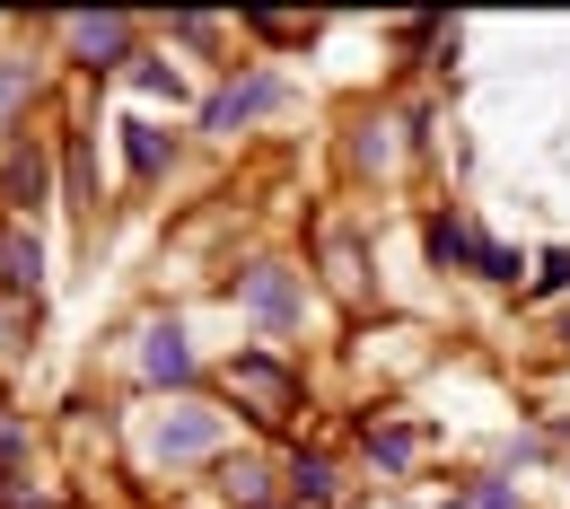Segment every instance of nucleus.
Returning a JSON list of instances; mask_svg holds the SVG:
<instances>
[{"mask_svg":"<svg viewBox=\"0 0 570 509\" xmlns=\"http://www.w3.org/2000/svg\"><path fill=\"white\" fill-rule=\"evenodd\" d=\"M228 395H246L255 422H289V413H298V378H289L282 361H237L228 369Z\"/></svg>","mask_w":570,"mask_h":509,"instance_id":"obj_1","label":"nucleus"},{"mask_svg":"<svg viewBox=\"0 0 570 509\" xmlns=\"http://www.w3.org/2000/svg\"><path fill=\"white\" fill-rule=\"evenodd\" d=\"M264 106H282V79L255 71V79H228V88L212 97V115H203V124H212V133H237V124H255Z\"/></svg>","mask_w":570,"mask_h":509,"instance_id":"obj_2","label":"nucleus"},{"mask_svg":"<svg viewBox=\"0 0 570 509\" xmlns=\"http://www.w3.org/2000/svg\"><path fill=\"white\" fill-rule=\"evenodd\" d=\"M71 45L88 53V71H115L132 53V18H71Z\"/></svg>","mask_w":570,"mask_h":509,"instance_id":"obj_3","label":"nucleus"},{"mask_svg":"<svg viewBox=\"0 0 570 509\" xmlns=\"http://www.w3.org/2000/svg\"><path fill=\"white\" fill-rule=\"evenodd\" d=\"M246 307H255L264 325H282L289 307H298V282H289L282 264H255V273H246Z\"/></svg>","mask_w":570,"mask_h":509,"instance_id":"obj_4","label":"nucleus"},{"mask_svg":"<svg viewBox=\"0 0 570 509\" xmlns=\"http://www.w3.org/2000/svg\"><path fill=\"white\" fill-rule=\"evenodd\" d=\"M212 483H219V492H228L237 509H264V492H273V474H264L255 457H219V466H212Z\"/></svg>","mask_w":570,"mask_h":509,"instance_id":"obj_5","label":"nucleus"},{"mask_svg":"<svg viewBox=\"0 0 570 509\" xmlns=\"http://www.w3.org/2000/svg\"><path fill=\"white\" fill-rule=\"evenodd\" d=\"M430 255H439V264H474V255H483V237H474L456 212H439V219H430Z\"/></svg>","mask_w":570,"mask_h":509,"instance_id":"obj_6","label":"nucleus"},{"mask_svg":"<svg viewBox=\"0 0 570 509\" xmlns=\"http://www.w3.org/2000/svg\"><path fill=\"white\" fill-rule=\"evenodd\" d=\"M149 378H194V352H185V334H149Z\"/></svg>","mask_w":570,"mask_h":509,"instance_id":"obj_7","label":"nucleus"},{"mask_svg":"<svg viewBox=\"0 0 570 509\" xmlns=\"http://www.w3.org/2000/svg\"><path fill=\"white\" fill-rule=\"evenodd\" d=\"M334 492H343L334 457H298V501H334Z\"/></svg>","mask_w":570,"mask_h":509,"instance_id":"obj_8","label":"nucleus"},{"mask_svg":"<svg viewBox=\"0 0 570 509\" xmlns=\"http://www.w3.org/2000/svg\"><path fill=\"white\" fill-rule=\"evenodd\" d=\"M27 88H36V79H27V62H0V133L18 124V106H27Z\"/></svg>","mask_w":570,"mask_h":509,"instance_id":"obj_9","label":"nucleus"},{"mask_svg":"<svg viewBox=\"0 0 570 509\" xmlns=\"http://www.w3.org/2000/svg\"><path fill=\"white\" fill-rule=\"evenodd\" d=\"M9 194H18V203H36V194H45V158H36V149H18V158H9Z\"/></svg>","mask_w":570,"mask_h":509,"instance_id":"obj_10","label":"nucleus"},{"mask_svg":"<svg viewBox=\"0 0 570 509\" xmlns=\"http://www.w3.org/2000/svg\"><path fill=\"white\" fill-rule=\"evenodd\" d=\"M124 133H132V167H141V176H158V167H167V141H158L149 124H124Z\"/></svg>","mask_w":570,"mask_h":509,"instance_id":"obj_11","label":"nucleus"},{"mask_svg":"<svg viewBox=\"0 0 570 509\" xmlns=\"http://www.w3.org/2000/svg\"><path fill=\"white\" fill-rule=\"evenodd\" d=\"M368 448H377L386 466H413V448H422V439H413V431H377V422H368Z\"/></svg>","mask_w":570,"mask_h":509,"instance_id":"obj_12","label":"nucleus"},{"mask_svg":"<svg viewBox=\"0 0 570 509\" xmlns=\"http://www.w3.org/2000/svg\"><path fill=\"white\" fill-rule=\"evenodd\" d=\"M474 273H492V282H518V255H509V246H492V237H483V255H474Z\"/></svg>","mask_w":570,"mask_h":509,"instance_id":"obj_13","label":"nucleus"},{"mask_svg":"<svg viewBox=\"0 0 570 509\" xmlns=\"http://www.w3.org/2000/svg\"><path fill=\"white\" fill-rule=\"evenodd\" d=\"M9 282H36V237H9Z\"/></svg>","mask_w":570,"mask_h":509,"instance_id":"obj_14","label":"nucleus"},{"mask_svg":"<svg viewBox=\"0 0 570 509\" xmlns=\"http://www.w3.org/2000/svg\"><path fill=\"white\" fill-rule=\"evenodd\" d=\"M535 291H570V255H562V246L544 255V273H535Z\"/></svg>","mask_w":570,"mask_h":509,"instance_id":"obj_15","label":"nucleus"},{"mask_svg":"<svg viewBox=\"0 0 570 509\" xmlns=\"http://www.w3.org/2000/svg\"><path fill=\"white\" fill-rule=\"evenodd\" d=\"M474 509H518V501H509L500 483H474Z\"/></svg>","mask_w":570,"mask_h":509,"instance_id":"obj_16","label":"nucleus"},{"mask_svg":"<svg viewBox=\"0 0 570 509\" xmlns=\"http://www.w3.org/2000/svg\"><path fill=\"white\" fill-rule=\"evenodd\" d=\"M18 439H27V431H18V422H9V413H0V448H18Z\"/></svg>","mask_w":570,"mask_h":509,"instance_id":"obj_17","label":"nucleus"},{"mask_svg":"<svg viewBox=\"0 0 570 509\" xmlns=\"http://www.w3.org/2000/svg\"><path fill=\"white\" fill-rule=\"evenodd\" d=\"M0 255H9V246H0Z\"/></svg>","mask_w":570,"mask_h":509,"instance_id":"obj_18","label":"nucleus"}]
</instances>
